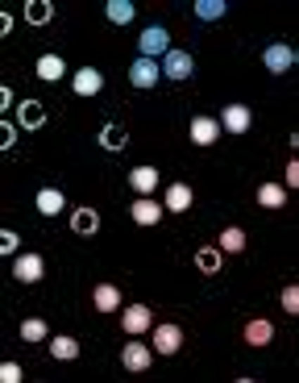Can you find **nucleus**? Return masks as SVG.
Instances as JSON below:
<instances>
[{
    "label": "nucleus",
    "instance_id": "obj_1",
    "mask_svg": "<svg viewBox=\"0 0 299 383\" xmlns=\"http://www.w3.org/2000/svg\"><path fill=\"white\" fill-rule=\"evenodd\" d=\"M158 63L154 58H137L133 67H129V84L137 88V92H154V84H158Z\"/></svg>",
    "mask_w": 299,
    "mask_h": 383
},
{
    "label": "nucleus",
    "instance_id": "obj_2",
    "mask_svg": "<svg viewBox=\"0 0 299 383\" xmlns=\"http://www.w3.org/2000/svg\"><path fill=\"white\" fill-rule=\"evenodd\" d=\"M163 71H167V80H179V84H183V80L196 71V63H191L187 50H167V54H163Z\"/></svg>",
    "mask_w": 299,
    "mask_h": 383
},
{
    "label": "nucleus",
    "instance_id": "obj_3",
    "mask_svg": "<svg viewBox=\"0 0 299 383\" xmlns=\"http://www.w3.org/2000/svg\"><path fill=\"white\" fill-rule=\"evenodd\" d=\"M46 271L42 254H21V258H13V275H17V284H38Z\"/></svg>",
    "mask_w": 299,
    "mask_h": 383
},
{
    "label": "nucleus",
    "instance_id": "obj_4",
    "mask_svg": "<svg viewBox=\"0 0 299 383\" xmlns=\"http://www.w3.org/2000/svg\"><path fill=\"white\" fill-rule=\"evenodd\" d=\"M220 125H224L229 134H246V130L254 125V117H250V108H246V104H229V108L220 113Z\"/></svg>",
    "mask_w": 299,
    "mask_h": 383
},
{
    "label": "nucleus",
    "instance_id": "obj_5",
    "mask_svg": "<svg viewBox=\"0 0 299 383\" xmlns=\"http://www.w3.org/2000/svg\"><path fill=\"white\" fill-rule=\"evenodd\" d=\"M262 58H266V67H270L274 75H283V71H291V67H295V50L283 46V42L266 46V54H262Z\"/></svg>",
    "mask_w": 299,
    "mask_h": 383
},
{
    "label": "nucleus",
    "instance_id": "obj_6",
    "mask_svg": "<svg viewBox=\"0 0 299 383\" xmlns=\"http://www.w3.org/2000/svg\"><path fill=\"white\" fill-rule=\"evenodd\" d=\"M141 54H146V58L167 54V25H150V30H141Z\"/></svg>",
    "mask_w": 299,
    "mask_h": 383
},
{
    "label": "nucleus",
    "instance_id": "obj_7",
    "mask_svg": "<svg viewBox=\"0 0 299 383\" xmlns=\"http://www.w3.org/2000/svg\"><path fill=\"white\" fill-rule=\"evenodd\" d=\"M121 325H125L129 334H146V329L154 325V317H150V308H146V304H129L125 317H121Z\"/></svg>",
    "mask_w": 299,
    "mask_h": 383
},
{
    "label": "nucleus",
    "instance_id": "obj_8",
    "mask_svg": "<svg viewBox=\"0 0 299 383\" xmlns=\"http://www.w3.org/2000/svg\"><path fill=\"white\" fill-rule=\"evenodd\" d=\"M17 121H21L25 130H42L46 125V108L38 104V100H21V104H17Z\"/></svg>",
    "mask_w": 299,
    "mask_h": 383
},
{
    "label": "nucleus",
    "instance_id": "obj_9",
    "mask_svg": "<svg viewBox=\"0 0 299 383\" xmlns=\"http://www.w3.org/2000/svg\"><path fill=\"white\" fill-rule=\"evenodd\" d=\"M121 363H125L129 371H146L154 358H150V346H141V341H129L125 350H121Z\"/></svg>",
    "mask_w": 299,
    "mask_h": 383
},
{
    "label": "nucleus",
    "instance_id": "obj_10",
    "mask_svg": "<svg viewBox=\"0 0 299 383\" xmlns=\"http://www.w3.org/2000/svg\"><path fill=\"white\" fill-rule=\"evenodd\" d=\"M133 221H137V225H146V230H150V225H158V221H163V204H154L150 196H141V200L133 204Z\"/></svg>",
    "mask_w": 299,
    "mask_h": 383
},
{
    "label": "nucleus",
    "instance_id": "obj_11",
    "mask_svg": "<svg viewBox=\"0 0 299 383\" xmlns=\"http://www.w3.org/2000/svg\"><path fill=\"white\" fill-rule=\"evenodd\" d=\"M129 188L141 192V196H150V192L158 188V171H154V167H133V171H129Z\"/></svg>",
    "mask_w": 299,
    "mask_h": 383
},
{
    "label": "nucleus",
    "instance_id": "obj_12",
    "mask_svg": "<svg viewBox=\"0 0 299 383\" xmlns=\"http://www.w3.org/2000/svg\"><path fill=\"white\" fill-rule=\"evenodd\" d=\"M179 341H183L179 325H158V329H154V350H158V354H174Z\"/></svg>",
    "mask_w": 299,
    "mask_h": 383
},
{
    "label": "nucleus",
    "instance_id": "obj_13",
    "mask_svg": "<svg viewBox=\"0 0 299 383\" xmlns=\"http://www.w3.org/2000/svg\"><path fill=\"white\" fill-rule=\"evenodd\" d=\"M216 134H220V125H216L212 117H196V121H191V142L196 146H212Z\"/></svg>",
    "mask_w": 299,
    "mask_h": 383
},
{
    "label": "nucleus",
    "instance_id": "obj_14",
    "mask_svg": "<svg viewBox=\"0 0 299 383\" xmlns=\"http://www.w3.org/2000/svg\"><path fill=\"white\" fill-rule=\"evenodd\" d=\"M104 88V75L96 71V67H84V71H75V92L79 96H96Z\"/></svg>",
    "mask_w": 299,
    "mask_h": 383
},
{
    "label": "nucleus",
    "instance_id": "obj_15",
    "mask_svg": "<svg viewBox=\"0 0 299 383\" xmlns=\"http://www.w3.org/2000/svg\"><path fill=\"white\" fill-rule=\"evenodd\" d=\"M71 230H75V234H84V238H91V234L100 230V217H96V208H79V213L71 217Z\"/></svg>",
    "mask_w": 299,
    "mask_h": 383
},
{
    "label": "nucleus",
    "instance_id": "obj_16",
    "mask_svg": "<svg viewBox=\"0 0 299 383\" xmlns=\"http://www.w3.org/2000/svg\"><path fill=\"white\" fill-rule=\"evenodd\" d=\"M117 304H121L117 284H100L96 287V308H100V313H117Z\"/></svg>",
    "mask_w": 299,
    "mask_h": 383
},
{
    "label": "nucleus",
    "instance_id": "obj_17",
    "mask_svg": "<svg viewBox=\"0 0 299 383\" xmlns=\"http://www.w3.org/2000/svg\"><path fill=\"white\" fill-rule=\"evenodd\" d=\"M50 354H54L58 363H71V358H79V341H75V337H54V341H50Z\"/></svg>",
    "mask_w": 299,
    "mask_h": 383
},
{
    "label": "nucleus",
    "instance_id": "obj_18",
    "mask_svg": "<svg viewBox=\"0 0 299 383\" xmlns=\"http://www.w3.org/2000/svg\"><path fill=\"white\" fill-rule=\"evenodd\" d=\"M270 337H274V325H270V321H262V317L246 325V341H250V346H266Z\"/></svg>",
    "mask_w": 299,
    "mask_h": 383
},
{
    "label": "nucleus",
    "instance_id": "obj_19",
    "mask_svg": "<svg viewBox=\"0 0 299 383\" xmlns=\"http://www.w3.org/2000/svg\"><path fill=\"white\" fill-rule=\"evenodd\" d=\"M63 71H67V63H63L58 54H42V58H38V75H42V80H50V84H54Z\"/></svg>",
    "mask_w": 299,
    "mask_h": 383
},
{
    "label": "nucleus",
    "instance_id": "obj_20",
    "mask_svg": "<svg viewBox=\"0 0 299 383\" xmlns=\"http://www.w3.org/2000/svg\"><path fill=\"white\" fill-rule=\"evenodd\" d=\"M257 200H262L266 208H283V204H287V192H283V184H262V188H257Z\"/></svg>",
    "mask_w": 299,
    "mask_h": 383
},
{
    "label": "nucleus",
    "instance_id": "obj_21",
    "mask_svg": "<svg viewBox=\"0 0 299 383\" xmlns=\"http://www.w3.org/2000/svg\"><path fill=\"white\" fill-rule=\"evenodd\" d=\"M125 142H129L125 125H104V130H100V146H104V150H121Z\"/></svg>",
    "mask_w": 299,
    "mask_h": 383
},
{
    "label": "nucleus",
    "instance_id": "obj_22",
    "mask_svg": "<svg viewBox=\"0 0 299 383\" xmlns=\"http://www.w3.org/2000/svg\"><path fill=\"white\" fill-rule=\"evenodd\" d=\"M58 208H63V192H58V188H42V192H38V213L54 217Z\"/></svg>",
    "mask_w": 299,
    "mask_h": 383
},
{
    "label": "nucleus",
    "instance_id": "obj_23",
    "mask_svg": "<svg viewBox=\"0 0 299 383\" xmlns=\"http://www.w3.org/2000/svg\"><path fill=\"white\" fill-rule=\"evenodd\" d=\"M167 208H171V213L191 208V188H187V184H174V188L167 192Z\"/></svg>",
    "mask_w": 299,
    "mask_h": 383
},
{
    "label": "nucleus",
    "instance_id": "obj_24",
    "mask_svg": "<svg viewBox=\"0 0 299 383\" xmlns=\"http://www.w3.org/2000/svg\"><path fill=\"white\" fill-rule=\"evenodd\" d=\"M220 263H224V258H220V254H216L212 246H204V250H200V254H196V267H200V271H204V275H216V271H220Z\"/></svg>",
    "mask_w": 299,
    "mask_h": 383
},
{
    "label": "nucleus",
    "instance_id": "obj_25",
    "mask_svg": "<svg viewBox=\"0 0 299 383\" xmlns=\"http://www.w3.org/2000/svg\"><path fill=\"white\" fill-rule=\"evenodd\" d=\"M196 17L200 21H220L224 17V0H200L196 4Z\"/></svg>",
    "mask_w": 299,
    "mask_h": 383
},
{
    "label": "nucleus",
    "instance_id": "obj_26",
    "mask_svg": "<svg viewBox=\"0 0 299 383\" xmlns=\"http://www.w3.org/2000/svg\"><path fill=\"white\" fill-rule=\"evenodd\" d=\"M25 21H30V25H46V21H50V4H46V0H30V4H25Z\"/></svg>",
    "mask_w": 299,
    "mask_h": 383
},
{
    "label": "nucleus",
    "instance_id": "obj_27",
    "mask_svg": "<svg viewBox=\"0 0 299 383\" xmlns=\"http://www.w3.org/2000/svg\"><path fill=\"white\" fill-rule=\"evenodd\" d=\"M108 21L129 25V21H133V4H129V0H113V4H108Z\"/></svg>",
    "mask_w": 299,
    "mask_h": 383
},
{
    "label": "nucleus",
    "instance_id": "obj_28",
    "mask_svg": "<svg viewBox=\"0 0 299 383\" xmlns=\"http://www.w3.org/2000/svg\"><path fill=\"white\" fill-rule=\"evenodd\" d=\"M220 250H229V254L246 250V234H241V230H224V234H220Z\"/></svg>",
    "mask_w": 299,
    "mask_h": 383
},
{
    "label": "nucleus",
    "instance_id": "obj_29",
    "mask_svg": "<svg viewBox=\"0 0 299 383\" xmlns=\"http://www.w3.org/2000/svg\"><path fill=\"white\" fill-rule=\"evenodd\" d=\"M21 337H25V341H42V337H46V321H38V317H30V321L21 325Z\"/></svg>",
    "mask_w": 299,
    "mask_h": 383
},
{
    "label": "nucleus",
    "instance_id": "obj_30",
    "mask_svg": "<svg viewBox=\"0 0 299 383\" xmlns=\"http://www.w3.org/2000/svg\"><path fill=\"white\" fill-rule=\"evenodd\" d=\"M283 308L287 313H299V287H283Z\"/></svg>",
    "mask_w": 299,
    "mask_h": 383
},
{
    "label": "nucleus",
    "instance_id": "obj_31",
    "mask_svg": "<svg viewBox=\"0 0 299 383\" xmlns=\"http://www.w3.org/2000/svg\"><path fill=\"white\" fill-rule=\"evenodd\" d=\"M0 379H4V383H17V379H21V367H17V363H4V367H0Z\"/></svg>",
    "mask_w": 299,
    "mask_h": 383
},
{
    "label": "nucleus",
    "instance_id": "obj_32",
    "mask_svg": "<svg viewBox=\"0 0 299 383\" xmlns=\"http://www.w3.org/2000/svg\"><path fill=\"white\" fill-rule=\"evenodd\" d=\"M0 250L13 254V250H17V238H13V234H0Z\"/></svg>",
    "mask_w": 299,
    "mask_h": 383
},
{
    "label": "nucleus",
    "instance_id": "obj_33",
    "mask_svg": "<svg viewBox=\"0 0 299 383\" xmlns=\"http://www.w3.org/2000/svg\"><path fill=\"white\" fill-rule=\"evenodd\" d=\"M299 184V163H287V188H295Z\"/></svg>",
    "mask_w": 299,
    "mask_h": 383
}]
</instances>
